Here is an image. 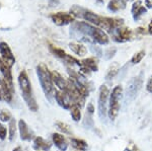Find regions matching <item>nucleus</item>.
Returning <instances> with one entry per match:
<instances>
[{"instance_id": "obj_15", "label": "nucleus", "mask_w": 152, "mask_h": 151, "mask_svg": "<svg viewBox=\"0 0 152 151\" xmlns=\"http://www.w3.org/2000/svg\"><path fill=\"white\" fill-rule=\"evenodd\" d=\"M53 142L55 143V145L57 146L58 149H60L61 151H65L68 147V143L66 142L65 138L63 135L58 133H54L52 136Z\"/></svg>"}, {"instance_id": "obj_2", "label": "nucleus", "mask_w": 152, "mask_h": 151, "mask_svg": "<svg viewBox=\"0 0 152 151\" xmlns=\"http://www.w3.org/2000/svg\"><path fill=\"white\" fill-rule=\"evenodd\" d=\"M18 83L19 86H20L21 92H23V97L26 104H28V109L33 112L38 111V104H37L35 96L33 94L31 82H29L28 76L26 71L20 72V74L18 76Z\"/></svg>"}, {"instance_id": "obj_12", "label": "nucleus", "mask_w": 152, "mask_h": 151, "mask_svg": "<svg viewBox=\"0 0 152 151\" xmlns=\"http://www.w3.org/2000/svg\"><path fill=\"white\" fill-rule=\"evenodd\" d=\"M0 89L3 98L7 103H10L12 101V87L7 83L5 79H0Z\"/></svg>"}, {"instance_id": "obj_5", "label": "nucleus", "mask_w": 152, "mask_h": 151, "mask_svg": "<svg viewBox=\"0 0 152 151\" xmlns=\"http://www.w3.org/2000/svg\"><path fill=\"white\" fill-rule=\"evenodd\" d=\"M142 78L141 75L140 76L134 77L133 79L128 83L127 86V94H126V98L127 99H133L135 96H137L138 91L140 90L141 86H142Z\"/></svg>"}, {"instance_id": "obj_16", "label": "nucleus", "mask_w": 152, "mask_h": 151, "mask_svg": "<svg viewBox=\"0 0 152 151\" xmlns=\"http://www.w3.org/2000/svg\"><path fill=\"white\" fill-rule=\"evenodd\" d=\"M18 128L19 133H20V138L23 140H31L33 135L29 132V129L26 125V123L23 120H20L18 122Z\"/></svg>"}, {"instance_id": "obj_26", "label": "nucleus", "mask_w": 152, "mask_h": 151, "mask_svg": "<svg viewBox=\"0 0 152 151\" xmlns=\"http://www.w3.org/2000/svg\"><path fill=\"white\" fill-rule=\"evenodd\" d=\"M144 56H145V51H140V52L136 53L133 57H132L131 59V63L132 64H138V63L141 62V60L144 58Z\"/></svg>"}, {"instance_id": "obj_27", "label": "nucleus", "mask_w": 152, "mask_h": 151, "mask_svg": "<svg viewBox=\"0 0 152 151\" xmlns=\"http://www.w3.org/2000/svg\"><path fill=\"white\" fill-rule=\"evenodd\" d=\"M15 131H16V127H15V120L12 119L9 122V140L12 141L14 139V136H15Z\"/></svg>"}, {"instance_id": "obj_30", "label": "nucleus", "mask_w": 152, "mask_h": 151, "mask_svg": "<svg viewBox=\"0 0 152 151\" xmlns=\"http://www.w3.org/2000/svg\"><path fill=\"white\" fill-rule=\"evenodd\" d=\"M141 4H142V2L140 1V0H137L136 2H134V3H133V5H132V9H131L132 14H134L135 12H136L137 10H138L139 8H140V7L142 6Z\"/></svg>"}, {"instance_id": "obj_14", "label": "nucleus", "mask_w": 152, "mask_h": 151, "mask_svg": "<svg viewBox=\"0 0 152 151\" xmlns=\"http://www.w3.org/2000/svg\"><path fill=\"white\" fill-rule=\"evenodd\" d=\"M92 40H94V42H96L97 44H99V45H107L110 41L109 36H107L102 28H96V30H95V33H94V38H92Z\"/></svg>"}, {"instance_id": "obj_18", "label": "nucleus", "mask_w": 152, "mask_h": 151, "mask_svg": "<svg viewBox=\"0 0 152 151\" xmlns=\"http://www.w3.org/2000/svg\"><path fill=\"white\" fill-rule=\"evenodd\" d=\"M69 48L73 53L77 54L78 56H84V55H86V53H87L86 47L79 43H70Z\"/></svg>"}, {"instance_id": "obj_10", "label": "nucleus", "mask_w": 152, "mask_h": 151, "mask_svg": "<svg viewBox=\"0 0 152 151\" xmlns=\"http://www.w3.org/2000/svg\"><path fill=\"white\" fill-rule=\"evenodd\" d=\"M81 16L85 19V20H87L88 23L95 24V26H97L99 28H102V21H104V16H99V15H97V14L94 13V12L88 11V10L83 11Z\"/></svg>"}, {"instance_id": "obj_21", "label": "nucleus", "mask_w": 152, "mask_h": 151, "mask_svg": "<svg viewBox=\"0 0 152 151\" xmlns=\"http://www.w3.org/2000/svg\"><path fill=\"white\" fill-rule=\"evenodd\" d=\"M71 144H72L73 147L77 150L85 151L87 149V143L85 142L84 140L77 139V138H72V139H71Z\"/></svg>"}, {"instance_id": "obj_20", "label": "nucleus", "mask_w": 152, "mask_h": 151, "mask_svg": "<svg viewBox=\"0 0 152 151\" xmlns=\"http://www.w3.org/2000/svg\"><path fill=\"white\" fill-rule=\"evenodd\" d=\"M126 7V1L125 0H111L109 2L107 8L112 11H119Z\"/></svg>"}, {"instance_id": "obj_25", "label": "nucleus", "mask_w": 152, "mask_h": 151, "mask_svg": "<svg viewBox=\"0 0 152 151\" xmlns=\"http://www.w3.org/2000/svg\"><path fill=\"white\" fill-rule=\"evenodd\" d=\"M56 127L60 132L64 133V134H71L72 133V130L70 129L69 126L67 125V124L63 123V122H57L56 123Z\"/></svg>"}, {"instance_id": "obj_22", "label": "nucleus", "mask_w": 152, "mask_h": 151, "mask_svg": "<svg viewBox=\"0 0 152 151\" xmlns=\"http://www.w3.org/2000/svg\"><path fill=\"white\" fill-rule=\"evenodd\" d=\"M119 70H120V65L118 64L117 62L113 63L112 66L109 68V70H107V75H105V78L111 79L113 77H115L117 73L119 72Z\"/></svg>"}, {"instance_id": "obj_32", "label": "nucleus", "mask_w": 152, "mask_h": 151, "mask_svg": "<svg viewBox=\"0 0 152 151\" xmlns=\"http://www.w3.org/2000/svg\"><path fill=\"white\" fill-rule=\"evenodd\" d=\"M146 88L149 92H152V76L150 77V79L148 80V82H147Z\"/></svg>"}, {"instance_id": "obj_24", "label": "nucleus", "mask_w": 152, "mask_h": 151, "mask_svg": "<svg viewBox=\"0 0 152 151\" xmlns=\"http://www.w3.org/2000/svg\"><path fill=\"white\" fill-rule=\"evenodd\" d=\"M50 51L53 53L54 55H56L57 57L59 58H62V59H65V57L67 56V54H66V52L63 49H60L58 47H55V46H50Z\"/></svg>"}, {"instance_id": "obj_34", "label": "nucleus", "mask_w": 152, "mask_h": 151, "mask_svg": "<svg viewBox=\"0 0 152 151\" xmlns=\"http://www.w3.org/2000/svg\"><path fill=\"white\" fill-rule=\"evenodd\" d=\"M148 31H149V34H152V20L148 26Z\"/></svg>"}, {"instance_id": "obj_3", "label": "nucleus", "mask_w": 152, "mask_h": 151, "mask_svg": "<svg viewBox=\"0 0 152 151\" xmlns=\"http://www.w3.org/2000/svg\"><path fill=\"white\" fill-rule=\"evenodd\" d=\"M122 94H123V88L121 85H117L110 93V104L107 115L111 120L114 121L117 118L120 111V101H121Z\"/></svg>"}, {"instance_id": "obj_37", "label": "nucleus", "mask_w": 152, "mask_h": 151, "mask_svg": "<svg viewBox=\"0 0 152 151\" xmlns=\"http://www.w3.org/2000/svg\"><path fill=\"white\" fill-rule=\"evenodd\" d=\"M126 1H133V0H126Z\"/></svg>"}, {"instance_id": "obj_36", "label": "nucleus", "mask_w": 152, "mask_h": 151, "mask_svg": "<svg viewBox=\"0 0 152 151\" xmlns=\"http://www.w3.org/2000/svg\"><path fill=\"white\" fill-rule=\"evenodd\" d=\"M2 97H3V96H2V92H1V89H0V101H1V99H2Z\"/></svg>"}, {"instance_id": "obj_1", "label": "nucleus", "mask_w": 152, "mask_h": 151, "mask_svg": "<svg viewBox=\"0 0 152 151\" xmlns=\"http://www.w3.org/2000/svg\"><path fill=\"white\" fill-rule=\"evenodd\" d=\"M37 75L40 80L41 86L44 90L46 97L50 101H52L53 96H55L56 90L54 88V83L51 76V72L49 71L48 67L44 64H40L37 67Z\"/></svg>"}, {"instance_id": "obj_7", "label": "nucleus", "mask_w": 152, "mask_h": 151, "mask_svg": "<svg viewBox=\"0 0 152 151\" xmlns=\"http://www.w3.org/2000/svg\"><path fill=\"white\" fill-rule=\"evenodd\" d=\"M0 54H1V59L8 65L9 67H12L15 63V58L12 54L10 48L5 42L0 43Z\"/></svg>"}, {"instance_id": "obj_31", "label": "nucleus", "mask_w": 152, "mask_h": 151, "mask_svg": "<svg viewBox=\"0 0 152 151\" xmlns=\"http://www.w3.org/2000/svg\"><path fill=\"white\" fill-rule=\"evenodd\" d=\"M5 138H6V129L4 126H2L0 124V139L4 140Z\"/></svg>"}, {"instance_id": "obj_19", "label": "nucleus", "mask_w": 152, "mask_h": 151, "mask_svg": "<svg viewBox=\"0 0 152 151\" xmlns=\"http://www.w3.org/2000/svg\"><path fill=\"white\" fill-rule=\"evenodd\" d=\"M34 147L36 149H42L44 151H49L51 149V143L48 141L44 140L42 137H36L35 141H34Z\"/></svg>"}, {"instance_id": "obj_17", "label": "nucleus", "mask_w": 152, "mask_h": 151, "mask_svg": "<svg viewBox=\"0 0 152 151\" xmlns=\"http://www.w3.org/2000/svg\"><path fill=\"white\" fill-rule=\"evenodd\" d=\"M81 64L83 67H85L89 71L96 72L99 70V66H97V60L95 58H87L81 61Z\"/></svg>"}, {"instance_id": "obj_11", "label": "nucleus", "mask_w": 152, "mask_h": 151, "mask_svg": "<svg viewBox=\"0 0 152 151\" xmlns=\"http://www.w3.org/2000/svg\"><path fill=\"white\" fill-rule=\"evenodd\" d=\"M51 76H52V80H53V83L58 86V88L60 90H63V91H66L68 88V81L63 78L62 75L60 74L59 72L57 71H53L51 72Z\"/></svg>"}, {"instance_id": "obj_9", "label": "nucleus", "mask_w": 152, "mask_h": 151, "mask_svg": "<svg viewBox=\"0 0 152 151\" xmlns=\"http://www.w3.org/2000/svg\"><path fill=\"white\" fill-rule=\"evenodd\" d=\"M53 23L57 26H66V24H69L72 21H74L75 18L70 13H66V12H57V13H54L51 15Z\"/></svg>"}, {"instance_id": "obj_4", "label": "nucleus", "mask_w": 152, "mask_h": 151, "mask_svg": "<svg viewBox=\"0 0 152 151\" xmlns=\"http://www.w3.org/2000/svg\"><path fill=\"white\" fill-rule=\"evenodd\" d=\"M110 96V90L105 85H102L99 88V116L100 120H104L107 116V101Z\"/></svg>"}, {"instance_id": "obj_35", "label": "nucleus", "mask_w": 152, "mask_h": 151, "mask_svg": "<svg viewBox=\"0 0 152 151\" xmlns=\"http://www.w3.org/2000/svg\"><path fill=\"white\" fill-rule=\"evenodd\" d=\"M20 150H21V148H20V147H19V146H18V147L14 148V149L12 150V151H20Z\"/></svg>"}, {"instance_id": "obj_29", "label": "nucleus", "mask_w": 152, "mask_h": 151, "mask_svg": "<svg viewBox=\"0 0 152 151\" xmlns=\"http://www.w3.org/2000/svg\"><path fill=\"white\" fill-rule=\"evenodd\" d=\"M10 119H11V114L9 113L8 111L3 109V111L0 113V120L2 122H8V121H10Z\"/></svg>"}, {"instance_id": "obj_28", "label": "nucleus", "mask_w": 152, "mask_h": 151, "mask_svg": "<svg viewBox=\"0 0 152 151\" xmlns=\"http://www.w3.org/2000/svg\"><path fill=\"white\" fill-rule=\"evenodd\" d=\"M146 12H147V9H146L144 6H141L140 8H139L138 10H137V11L133 14V18L135 19V20H138V19L140 18L141 16L143 15V14H145Z\"/></svg>"}, {"instance_id": "obj_33", "label": "nucleus", "mask_w": 152, "mask_h": 151, "mask_svg": "<svg viewBox=\"0 0 152 151\" xmlns=\"http://www.w3.org/2000/svg\"><path fill=\"white\" fill-rule=\"evenodd\" d=\"M145 4L147 5V8H152V3L150 0H145Z\"/></svg>"}, {"instance_id": "obj_13", "label": "nucleus", "mask_w": 152, "mask_h": 151, "mask_svg": "<svg viewBox=\"0 0 152 151\" xmlns=\"http://www.w3.org/2000/svg\"><path fill=\"white\" fill-rule=\"evenodd\" d=\"M0 72L3 75L4 79L6 80V82L12 87V74L10 67L6 64L2 59H0Z\"/></svg>"}, {"instance_id": "obj_6", "label": "nucleus", "mask_w": 152, "mask_h": 151, "mask_svg": "<svg viewBox=\"0 0 152 151\" xmlns=\"http://www.w3.org/2000/svg\"><path fill=\"white\" fill-rule=\"evenodd\" d=\"M55 99L59 106L62 107V108L65 109H71V107L73 106V101H72V98H71L70 94L68 93L67 91H63V90L56 91Z\"/></svg>"}, {"instance_id": "obj_23", "label": "nucleus", "mask_w": 152, "mask_h": 151, "mask_svg": "<svg viewBox=\"0 0 152 151\" xmlns=\"http://www.w3.org/2000/svg\"><path fill=\"white\" fill-rule=\"evenodd\" d=\"M71 117L75 122H78L81 119V112H80V107L77 104H73L71 107Z\"/></svg>"}, {"instance_id": "obj_8", "label": "nucleus", "mask_w": 152, "mask_h": 151, "mask_svg": "<svg viewBox=\"0 0 152 151\" xmlns=\"http://www.w3.org/2000/svg\"><path fill=\"white\" fill-rule=\"evenodd\" d=\"M114 33V40L118 43H125L131 40L132 38V31L129 28H118L113 31Z\"/></svg>"}]
</instances>
